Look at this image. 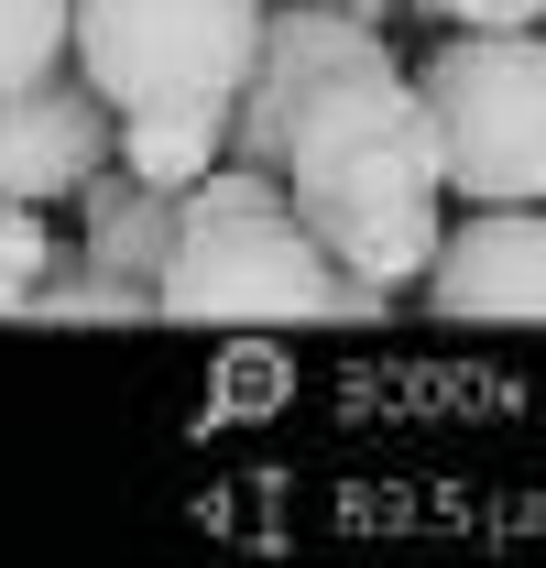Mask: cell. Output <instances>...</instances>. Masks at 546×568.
<instances>
[{"label": "cell", "instance_id": "10", "mask_svg": "<svg viewBox=\"0 0 546 568\" xmlns=\"http://www.w3.org/2000/svg\"><path fill=\"white\" fill-rule=\"evenodd\" d=\"M22 317H153V295L121 284V274H99V263L77 252V263H44V284H33Z\"/></svg>", "mask_w": 546, "mask_h": 568}, {"label": "cell", "instance_id": "3", "mask_svg": "<svg viewBox=\"0 0 546 568\" xmlns=\"http://www.w3.org/2000/svg\"><path fill=\"white\" fill-rule=\"evenodd\" d=\"M273 0H77V67L121 121H230Z\"/></svg>", "mask_w": 546, "mask_h": 568}, {"label": "cell", "instance_id": "4", "mask_svg": "<svg viewBox=\"0 0 546 568\" xmlns=\"http://www.w3.org/2000/svg\"><path fill=\"white\" fill-rule=\"evenodd\" d=\"M426 121L448 153V197L471 209H546V33H448L426 67Z\"/></svg>", "mask_w": 546, "mask_h": 568}, {"label": "cell", "instance_id": "12", "mask_svg": "<svg viewBox=\"0 0 546 568\" xmlns=\"http://www.w3.org/2000/svg\"><path fill=\"white\" fill-rule=\"evenodd\" d=\"M405 11L448 22V33H525V22H546V0H405Z\"/></svg>", "mask_w": 546, "mask_h": 568}, {"label": "cell", "instance_id": "1", "mask_svg": "<svg viewBox=\"0 0 546 568\" xmlns=\"http://www.w3.org/2000/svg\"><path fill=\"white\" fill-rule=\"evenodd\" d=\"M241 164H273L284 197L317 219V241L340 252L361 284L405 295L437 263V230H448V153L426 121V88L383 55H340V67L295 77L273 110L230 121Z\"/></svg>", "mask_w": 546, "mask_h": 568}, {"label": "cell", "instance_id": "8", "mask_svg": "<svg viewBox=\"0 0 546 568\" xmlns=\"http://www.w3.org/2000/svg\"><path fill=\"white\" fill-rule=\"evenodd\" d=\"M77 67V0H0V99Z\"/></svg>", "mask_w": 546, "mask_h": 568}, {"label": "cell", "instance_id": "13", "mask_svg": "<svg viewBox=\"0 0 546 568\" xmlns=\"http://www.w3.org/2000/svg\"><path fill=\"white\" fill-rule=\"evenodd\" d=\"M340 11H361V22H394V11H405V0H340Z\"/></svg>", "mask_w": 546, "mask_h": 568}, {"label": "cell", "instance_id": "9", "mask_svg": "<svg viewBox=\"0 0 546 568\" xmlns=\"http://www.w3.org/2000/svg\"><path fill=\"white\" fill-rule=\"evenodd\" d=\"M121 164L153 186H198L208 164H230V121H121Z\"/></svg>", "mask_w": 546, "mask_h": 568}, {"label": "cell", "instance_id": "6", "mask_svg": "<svg viewBox=\"0 0 546 568\" xmlns=\"http://www.w3.org/2000/svg\"><path fill=\"white\" fill-rule=\"evenodd\" d=\"M437 317H546V209H471L426 263Z\"/></svg>", "mask_w": 546, "mask_h": 568}, {"label": "cell", "instance_id": "2", "mask_svg": "<svg viewBox=\"0 0 546 568\" xmlns=\"http://www.w3.org/2000/svg\"><path fill=\"white\" fill-rule=\"evenodd\" d=\"M164 317H328V328H383L394 295L361 284L317 241V219L284 197L273 164H208L186 186L175 252H164Z\"/></svg>", "mask_w": 546, "mask_h": 568}, {"label": "cell", "instance_id": "7", "mask_svg": "<svg viewBox=\"0 0 546 568\" xmlns=\"http://www.w3.org/2000/svg\"><path fill=\"white\" fill-rule=\"evenodd\" d=\"M175 219H186V186H153V175H132V164H121V175L99 164V175H88V241H77V252H88L99 274L142 284V295L164 306V252H175Z\"/></svg>", "mask_w": 546, "mask_h": 568}, {"label": "cell", "instance_id": "5", "mask_svg": "<svg viewBox=\"0 0 546 568\" xmlns=\"http://www.w3.org/2000/svg\"><path fill=\"white\" fill-rule=\"evenodd\" d=\"M121 153V110L88 88V67H55L0 99V197H88V175Z\"/></svg>", "mask_w": 546, "mask_h": 568}, {"label": "cell", "instance_id": "11", "mask_svg": "<svg viewBox=\"0 0 546 568\" xmlns=\"http://www.w3.org/2000/svg\"><path fill=\"white\" fill-rule=\"evenodd\" d=\"M44 263H55V241H44V209H33V197H0V317H22V306H33Z\"/></svg>", "mask_w": 546, "mask_h": 568}]
</instances>
